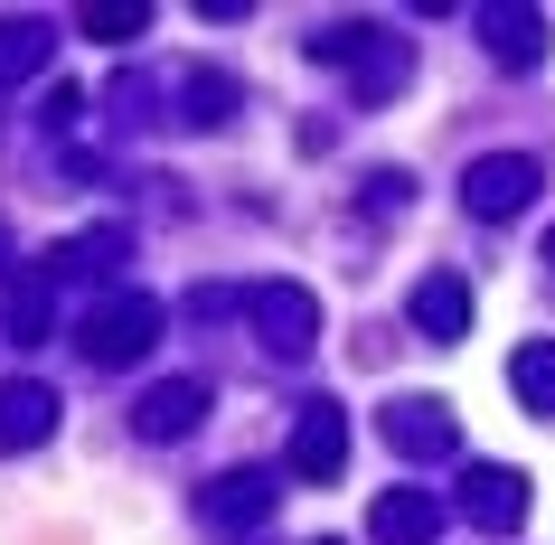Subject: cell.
<instances>
[{
    "label": "cell",
    "instance_id": "cell-1",
    "mask_svg": "<svg viewBox=\"0 0 555 545\" xmlns=\"http://www.w3.org/2000/svg\"><path fill=\"white\" fill-rule=\"evenodd\" d=\"M160 301H151V291H114V301H94L86 320H76V358H86V367H132V358H142L151 339H160Z\"/></svg>",
    "mask_w": 555,
    "mask_h": 545
},
{
    "label": "cell",
    "instance_id": "cell-2",
    "mask_svg": "<svg viewBox=\"0 0 555 545\" xmlns=\"http://www.w3.org/2000/svg\"><path fill=\"white\" fill-rule=\"evenodd\" d=\"M245 311H255L263 358H311V339H321V301H311V283H255V291H245Z\"/></svg>",
    "mask_w": 555,
    "mask_h": 545
},
{
    "label": "cell",
    "instance_id": "cell-3",
    "mask_svg": "<svg viewBox=\"0 0 555 545\" xmlns=\"http://www.w3.org/2000/svg\"><path fill=\"white\" fill-rule=\"evenodd\" d=\"M283 470H293V480H311V489H330L339 470H349V414H339L330 395L293 404V452H283Z\"/></svg>",
    "mask_w": 555,
    "mask_h": 545
},
{
    "label": "cell",
    "instance_id": "cell-4",
    "mask_svg": "<svg viewBox=\"0 0 555 545\" xmlns=\"http://www.w3.org/2000/svg\"><path fill=\"white\" fill-rule=\"evenodd\" d=\"M377 432H386V452H396V460H452V452H462V414H452L442 395H396L377 414Z\"/></svg>",
    "mask_w": 555,
    "mask_h": 545
},
{
    "label": "cell",
    "instance_id": "cell-5",
    "mask_svg": "<svg viewBox=\"0 0 555 545\" xmlns=\"http://www.w3.org/2000/svg\"><path fill=\"white\" fill-rule=\"evenodd\" d=\"M527 198H537V160H527V151H490V160L462 170V207L480 217V226H508Z\"/></svg>",
    "mask_w": 555,
    "mask_h": 545
},
{
    "label": "cell",
    "instance_id": "cell-6",
    "mask_svg": "<svg viewBox=\"0 0 555 545\" xmlns=\"http://www.w3.org/2000/svg\"><path fill=\"white\" fill-rule=\"evenodd\" d=\"M462 517L480 527V536H518L527 527V480L508 470V460H470L462 470Z\"/></svg>",
    "mask_w": 555,
    "mask_h": 545
},
{
    "label": "cell",
    "instance_id": "cell-7",
    "mask_svg": "<svg viewBox=\"0 0 555 545\" xmlns=\"http://www.w3.org/2000/svg\"><path fill=\"white\" fill-rule=\"evenodd\" d=\"M207 376H160V386H151L142 404H132V432H142V442H189V432L207 424Z\"/></svg>",
    "mask_w": 555,
    "mask_h": 545
},
{
    "label": "cell",
    "instance_id": "cell-8",
    "mask_svg": "<svg viewBox=\"0 0 555 545\" xmlns=\"http://www.w3.org/2000/svg\"><path fill=\"white\" fill-rule=\"evenodd\" d=\"M470 29H480V48H490L499 66H537V57H546V10H518V0H480V10H470Z\"/></svg>",
    "mask_w": 555,
    "mask_h": 545
},
{
    "label": "cell",
    "instance_id": "cell-9",
    "mask_svg": "<svg viewBox=\"0 0 555 545\" xmlns=\"http://www.w3.org/2000/svg\"><path fill=\"white\" fill-rule=\"evenodd\" d=\"M122 263H132V226H94V235H66L38 273H48V283H114Z\"/></svg>",
    "mask_w": 555,
    "mask_h": 545
},
{
    "label": "cell",
    "instance_id": "cell-10",
    "mask_svg": "<svg viewBox=\"0 0 555 545\" xmlns=\"http://www.w3.org/2000/svg\"><path fill=\"white\" fill-rule=\"evenodd\" d=\"M405 320H414L434 348H462V339H470V283H462V273H424L414 301H405Z\"/></svg>",
    "mask_w": 555,
    "mask_h": 545
},
{
    "label": "cell",
    "instance_id": "cell-11",
    "mask_svg": "<svg viewBox=\"0 0 555 545\" xmlns=\"http://www.w3.org/2000/svg\"><path fill=\"white\" fill-rule=\"evenodd\" d=\"M207 527H263V517L283 508V480L273 470H227V480H207Z\"/></svg>",
    "mask_w": 555,
    "mask_h": 545
},
{
    "label": "cell",
    "instance_id": "cell-12",
    "mask_svg": "<svg viewBox=\"0 0 555 545\" xmlns=\"http://www.w3.org/2000/svg\"><path fill=\"white\" fill-rule=\"evenodd\" d=\"M367 536H377V545H434L442 536V498H434V489H377Z\"/></svg>",
    "mask_w": 555,
    "mask_h": 545
},
{
    "label": "cell",
    "instance_id": "cell-13",
    "mask_svg": "<svg viewBox=\"0 0 555 545\" xmlns=\"http://www.w3.org/2000/svg\"><path fill=\"white\" fill-rule=\"evenodd\" d=\"M48 432H57V395H48L38 376H10V386H0V460L38 452Z\"/></svg>",
    "mask_w": 555,
    "mask_h": 545
},
{
    "label": "cell",
    "instance_id": "cell-14",
    "mask_svg": "<svg viewBox=\"0 0 555 545\" xmlns=\"http://www.w3.org/2000/svg\"><path fill=\"white\" fill-rule=\"evenodd\" d=\"M57 57V29L38 20V10H20V20H0V94L10 86H29L38 66Z\"/></svg>",
    "mask_w": 555,
    "mask_h": 545
},
{
    "label": "cell",
    "instance_id": "cell-15",
    "mask_svg": "<svg viewBox=\"0 0 555 545\" xmlns=\"http://www.w3.org/2000/svg\"><path fill=\"white\" fill-rule=\"evenodd\" d=\"M227 114H235V76H227V66H189V86H179V122H189V132H217Z\"/></svg>",
    "mask_w": 555,
    "mask_h": 545
},
{
    "label": "cell",
    "instance_id": "cell-16",
    "mask_svg": "<svg viewBox=\"0 0 555 545\" xmlns=\"http://www.w3.org/2000/svg\"><path fill=\"white\" fill-rule=\"evenodd\" d=\"M508 386H518L527 414H555V339H527L518 358H508Z\"/></svg>",
    "mask_w": 555,
    "mask_h": 545
},
{
    "label": "cell",
    "instance_id": "cell-17",
    "mask_svg": "<svg viewBox=\"0 0 555 545\" xmlns=\"http://www.w3.org/2000/svg\"><path fill=\"white\" fill-rule=\"evenodd\" d=\"M405 76H414V48H405V38H377V48L358 57V104H386Z\"/></svg>",
    "mask_w": 555,
    "mask_h": 545
},
{
    "label": "cell",
    "instance_id": "cell-18",
    "mask_svg": "<svg viewBox=\"0 0 555 545\" xmlns=\"http://www.w3.org/2000/svg\"><path fill=\"white\" fill-rule=\"evenodd\" d=\"M377 20H321V29H311V38H301V48H311V57H321V66H358V57H367V48H377Z\"/></svg>",
    "mask_w": 555,
    "mask_h": 545
},
{
    "label": "cell",
    "instance_id": "cell-19",
    "mask_svg": "<svg viewBox=\"0 0 555 545\" xmlns=\"http://www.w3.org/2000/svg\"><path fill=\"white\" fill-rule=\"evenodd\" d=\"M10 339L29 348V339H48V273H20V283H10Z\"/></svg>",
    "mask_w": 555,
    "mask_h": 545
},
{
    "label": "cell",
    "instance_id": "cell-20",
    "mask_svg": "<svg viewBox=\"0 0 555 545\" xmlns=\"http://www.w3.org/2000/svg\"><path fill=\"white\" fill-rule=\"evenodd\" d=\"M142 29H151L142 0H104V10H86V38H94V48H132Z\"/></svg>",
    "mask_w": 555,
    "mask_h": 545
},
{
    "label": "cell",
    "instance_id": "cell-21",
    "mask_svg": "<svg viewBox=\"0 0 555 545\" xmlns=\"http://www.w3.org/2000/svg\"><path fill=\"white\" fill-rule=\"evenodd\" d=\"M405 189H414L405 170H367V207H377V217H396V207H405Z\"/></svg>",
    "mask_w": 555,
    "mask_h": 545
},
{
    "label": "cell",
    "instance_id": "cell-22",
    "mask_svg": "<svg viewBox=\"0 0 555 545\" xmlns=\"http://www.w3.org/2000/svg\"><path fill=\"white\" fill-rule=\"evenodd\" d=\"M76 114H86V94H76V86L48 94V132H76Z\"/></svg>",
    "mask_w": 555,
    "mask_h": 545
},
{
    "label": "cell",
    "instance_id": "cell-23",
    "mask_svg": "<svg viewBox=\"0 0 555 545\" xmlns=\"http://www.w3.org/2000/svg\"><path fill=\"white\" fill-rule=\"evenodd\" d=\"M546 263H555V226H546Z\"/></svg>",
    "mask_w": 555,
    "mask_h": 545
},
{
    "label": "cell",
    "instance_id": "cell-24",
    "mask_svg": "<svg viewBox=\"0 0 555 545\" xmlns=\"http://www.w3.org/2000/svg\"><path fill=\"white\" fill-rule=\"evenodd\" d=\"M321 545H339V536H321Z\"/></svg>",
    "mask_w": 555,
    "mask_h": 545
}]
</instances>
